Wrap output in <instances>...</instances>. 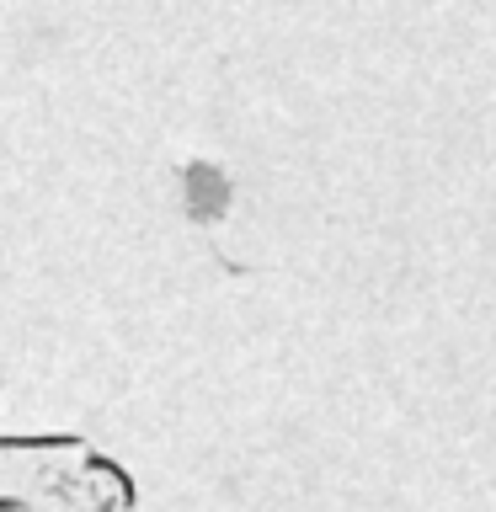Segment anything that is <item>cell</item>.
I'll list each match as a JSON object with an SVG mask.
<instances>
[{
    "instance_id": "1",
    "label": "cell",
    "mask_w": 496,
    "mask_h": 512,
    "mask_svg": "<svg viewBox=\"0 0 496 512\" xmlns=\"http://www.w3.org/2000/svg\"><path fill=\"white\" fill-rule=\"evenodd\" d=\"M134 480L80 432H0V512H128Z\"/></svg>"
}]
</instances>
